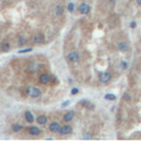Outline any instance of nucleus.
Here are the masks:
<instances>
[{"label": "nucleus", "mask_w": 141, "mask_h": 141, "mask_svg": "<svg viewBox=\"0 0 141 141\" xmlns=\"http://www.w3.org/2000/svg\"><path fill=\"white\" fill-rule=\"evenodd\" d=\"M72 131H73V128H72L70 126H62L61 128H60V130H58V132L63 136L70 135Z\"/></svg>", "instance_id": "6"}, {"label": "nucleus", "mask_w": 141, "mask_h": 141, "mask_svg": "<svg viewBox=\"0 0 141 141\" xmlns=\"http://www.w3.org/2000/svg\"><path fill=\"white\" fill-rule=\"evenodd\" d=\"M26 44V39L23 36H19L18 38V45H24Z\"/></svg>", "instance_id": "19"}, {"label": "nucleus", "mask_w": 141, "mask_h": 141, "mask_svg": "<svg viewBox=\"0 0 141 141\" xmlns=\"http://www.w3.org/2000/svg\"><path fill=\"white\" fill-rule=\"evenodd\" d=\"M99 79L101 83H109L112 79V76L109 72H104V73H101L99 75Z\"/></svg>", "instance_id": "3"}, {"label": "nucleus", "mask_w": 141, "mask_h": 141, "mask_svg": "<svg viewBox=\"0 0 141 141\" xmlns=\"http://www.w3.org/2000/svg\"><path fill=\"white\" fill-rule=\"evenodd\" d=\"M123 99L126 100V101H129V100L131 99V97H130V94H125V96H123Z\"/></svg>", "instance_id": "24"}, {"label": "nucleus", "mask_w": 141, "mask_h": 141, "mask_svg": "<svg viewBox=\"0 0 141 141\" xmlns=\"http://www.w3.org/2000/svg\"><path fill=\"white\" fill-rule=\"evenodd\" d=\"M54 12L57 17H61L62 14H63V12H64V8H63V6H61V4H56V6L54 7Z\"/></svg>", "instance_id": "11"}, {"label": "nucleus", "mask_w": 141, "mask_h": 141, "mask_svg": "<svg viewBox=\"0 0 141 141\" xmlns=\"http://www.w3.org/2000/svg\"><path fill=\"white\" fill-rule=\"evenodd\" d=\"M136 26H137V23H136L135 21H132V22L130 23V26H131L132 29H135V28H136Z\"/></svg>", "instance_id": "26"}, {"label": "nucleus", "mask_w": 141, "mask_h": 141, "mask_svg": "<svg viewBox=\"0 0 141 141\" xmlns=\"http://www.w3.org/2000/svg\"><path fill=\"white\" fill-rule=\"evenodd\" d=\"M31 51H32V48H23V50H20L18 53H21V54H22V53H26V52H31Z\"/></svg>", "instance_id": "22"}, {"label": "nucleus", "mask_w": 141, "mask_h": 141, "mask_svg": "<svg viewBox=\"0 0 141 141\" xmlns=\"http://www.w3.org/2000/svg\"><path fill=\"white\" fill-rule=\"evenodd\" d=\"M105 99H107V100H116V95H114V94H106Z\"/></svg>", "instance_id": "17"}, {"label": "nucleus", "mask_w": 141, "mask_h": 141, "mask_svg": "<svg viewBox=\"0 0 141 141\" xmlns=\"http://www.w3.org/2000/svg\"><path fill=\"white\" fill-rule=\"evenodd\" d=\"M45 41V36L41 33H38V34H35L33 36V42H34L35 44H41V43H44Z\"/></svg>", "instance_id": "7"}, {"label": "nucleus", "mask_w": 141, "mask_h": 141, "mask_svg": "<svg viewBox=\"0 0 141 141\" xmlns=\"http://www.w3.org/2000/svg\"><path fill=\"white\" fill-rule=\"evenodd\" d=\"M39 82L41 84H44V85H46V84L51 83L52 82V77L48 75V74H42V75H40V77H39Z\"/></svg>", "instance_id": "5"}, {"label": "nucleus", "mask_w": 141, "mask_h": 141, "mask_svg": "<svg viewBox=\"0 0 141 141\" xmlns=\"http://www.w3.org/2000/svg\"><path fill=\"white\" fill-rule=\"evenodd\" d=\"M12 129L14 132H19L21 129H22V126L21 125H18V123H14V125L12 126Z\"/></svg>", "instance_id": "18"}, {"label": "nucleus", "mask_w": 141, "mask_h": 141, "mask_svg": "<svg viewBox=\"0 0 141 141\" xmlns=\"http://www.w3.org/2000/svg\"><path fill=\"white\" fill-rule=\"evenodd\" d=\"M137 3H138L139 6H141V0H137Z\"/></svg>", "instance_id": "28"}, {"label": "nucleus", "mask_w": 141, "mask_h": 141, "mask_svg": "<svg viewBox=\"0 0 141 141\" xmlns=\"http://www.w3.org/2000/svg\"><path fill=\"white\" fill-rule=\"evenodd\" d=\"M67 9H68V11H70V12H73V11H74V3H73V2L68 3Z\"/></svg>", "instance_id": "23"}, {"label": "nucleus", "mask_w": 141, "mask_h": 141, "mask_svg": "<svg viewBox=\"0 0 141 141\" xmlns=\"http://www.w3.org/2000/svg\"><path fill=\"white\" fill-rule=\"evenodd\" d=\"M118 48H119V51H121V52H127L129 50V46L127 44V42L121 41L118 43Z\"/></svg>", "instance_id": "12"}, {"label": "nucleus", "mask_w": 141, "mask_h": 141, "mask_svg": "<svg viewBox=\"0 0 141 141\" xmlns=\"http://www.w3.org/2000/svg\"><path fill=\"white\" fill-rule=\"evenodd\" d=\"M60 128H61V126L56 121H53L51 125H50V130H51L52 132H57L58 130H60Z\"/></svg>", "instance_id": "13"}, {"label": "nucleus", "mask_w": 141, "mask_h": 141, "mask_svg": "<svg viewBox=\"0 0 141 141\" xmlns=\"http://www.w3.org/2000/svg\"><path fill=\"white\" fill-rule=\"evenodd\" d=\"M68 104H70V100H67V101H65V103L63 104V105H62V106H63V107H66V106H67Z\"/></svg>", "instance_id": "27"}, {"label": "nucleus", "mask_w": 141, "mask_h": 141, "mask_svg": "<svg viewBox=\"0 0 141 141\" xmlns=\"http://www.w3.org/2000/svg\"><path fill=\"white\" fill-rule=\"evenodd\" d=\"M79 105L80 106H85V107H88V105H89V101L87 99H83L79 101Z\"/></svg>", "instance_id": "20"}, {"label": "nucleus", "mask_w": 141, "mask_h": 141, "mask_svg": "<svg viewBox=\"0 0 141 141\" xmlns=\"http://www.w3.org/2000/svg\"><path fill=\"white\" fill-rule=\"evenodd\" d=\"M74 116H75V112L74 111H68L64 115V118L63 119H64L65 122H70L74 119Z\"/></svg>", "instance_id": "10"}, {"label": "nucleus", "mask_w": 141, "mask_h": 141, "mask_svg": "<svg viewBox=\"0 0 141 141\" xmlns=\"http://www.w3.org/2000/svg\"><path fill=\"white\" fill-rule=\"evenodd\" d=\"M41 67H42L41 63H39V62H32V63L29 65V72H31V73H36V72H39V70H41Z\"/></svg>", "instance_id": "4"}, {"label": "nucleus", "mask_w": 141, "mask_h": 141, "mask_svg": "<svg viewBox=\"0 0 141 141\" xmlns=\"http://www.w3.org/2000/svg\"><path fill=\"white\" fill-rule=\"evenodd\" d=\"M24 117H26V120L29 123H32L33 121H34V117H33L32 115V112L31 111H26L24 112Z\"/></svg>", "instance_id": "14"}, {"label": "nucleus", "mask_w": 141, "mask_h": 141, "mask_svg": "<svg viewBox=\"0 0 141 141\" xmlns=\"http://www.w3.org/2000/svg\"><path fill=\"white\" fill-rule=\"evenodd\" d=\"M36 122L40 123V125H45V123L48 122V118H46V116H44V115L39 116L38 118H36Z\"/></svg>", "instance_id": "15"}, {"label": "nucleus", "mask_w": 141, "mask_h": 141, "mask_svg": "<svg viewBox=\"0 0 141 141\" xmlns=\"http://www.w3.org/2000/svg\"><path fill=\"white\" fill-rule=\"evenodd\" d=\"M79 13L80 14H88L90 11V7L87 3H82L79 6Z\"/></svg>", "instance_id": "8"}, {"label": "nucleus", "mask_w": 141, "mask_h": 141, "mask_svg": "<svg viewBox=\"0 0 141 141\" xmlns=\"http://www.w3.org/2000/svg\"><path fill=\"white\" fill-rule=\"evenodd\" d=\"M26 95L29 97H31V98H39V97H41L42 93L38 87L30 86L26 88Z\"/></svg>", "instance_id": "1"}, {"label": "nucleus", "mask_w": 141, "mask_h": 141, "mask_svg": "<svg viewBox=\"0 0 141 141\" xmlns=\"http://www.w3.org/2000/svg\"><path fill=\"white\" fill-rule=\"evenodd\" d=\"M28 131H29L30 135H32V136H39L40 133H41V130H40L38 127H35V126L30 127V128L28 129Z\"/></svg>", "instance_id": "9"}, {"label": "nucleus", "mask_w": 141, "mask_h": 141, "mask_svg": "<svg viewBox=\"0 0 141 141\" xmlns=\"http://www.w3.org/2000/svg\"><path fill=\"white\" fill-rule=\"evenodd\" d=\"M120 67L123 68V70H127V68H128V63L126 61H122L121 63H120Z\"/></svg>", "instance_id": "21"}, {"label": "nucleus", "mask_w": 141, "mask_h": 141, "mask_svg": "<svg viewBox=\"0 0 141 141\" xmlns=\"http://www.w3.org/2000/svg\"><path fill=\"white\" fill-rule=\"evenodd\" d=\"M78 92H79V90H78V88H73V89H72V92H70V94H72V95H76Z\"/></svg>", "instance_id": "25"}, {"label": "nucleus", "mask_w": 141, "mask_h": 141, "mask_svg": "<svg viewBox=\"0 0 141 141\" xmlns=\"http://www.w3.org/2000/svg\"><path fill=\"white\" fill-rule=\"evenodd\" d=\"M1 50H2L3 52L10 51V44L8 43V42H3V43H1Z\"/></svg>", "instance_id": "16"}, {"label": "nucleus", "mask_w": 141, "mask_h": 141, "mask_svg": "<svg viewBox=\"0 0 141 141\" xmlns=\"http://www.w3.org/2000/svg\"><path fill=\"white\" fill-rule=\"evenodd\" d=\"M79 58H80V56L78 54V52H76V51H70L67 54V60L70 62H73V63L79 62Z\"/></svg>", "instance_id": "2"}]
</instances>
